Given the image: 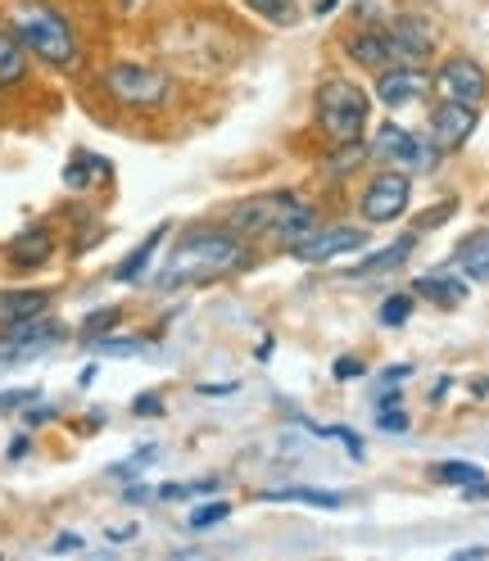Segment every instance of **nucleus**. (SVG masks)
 <instances>
[{"mask_svg":"<svg viewBox=\"0 0 489 561\" xmlns=\"http://www.w3.org/2000/svg\"><path fill=\"white\" fill-rule=\"evenodd\" d=\"M10 32L27 46L32 59H42L46 68H59V73H73L82 64V46H78V32L68 23V14L50 0H19Z\"/></svg>","mask_w":489,"mask_h":561,"instance_id":"obj_1","label":"nucleus"},{"mask_svg":"<svg viewBox=\"0 0 489 561\" xmlns=\"http://www.w3.org/2000/svg\"><path fill=\"white\" fill-rule=\"evenodd\" d=\"M312 227H318V208L304 204L295 191H276V195H254L231 208V231L244 240H282L299 244Z\"/></svg>","mask_w":489,"mask_h":561,"instance_id":"obj_2","label":"nucleus"},{"mask_svg":"<svg viewBox=\"0 0 489 561\" xmlns=\"http://www.w3.org/2000/svg\"><path fill=\"white\" fill-rule=\"evenodd\" d=\"M318 127L327 131L331 146H344V140H363L367 118H372V100L359 82L349 78H327L318 87Z\"/></svg>","mask_w":489,"mask_h":561,"instance_id":"obj_3","label":"nucleus"},{"mask_svg":"<svg viewBox=\"0 0 489 561\" xmlns=\"http://www.w3.org/2000/svg\"><path fill=\"white\" fill-rule=\"evenodd\" d=\"M240 263V236L236 231H191L178 240L172 250V263L163 267V286H178L186 276H200V272H227Z\"/></svg>","mask_w":489,"mask_h":561,"instance_id":"obj_4","label":"nucleus"},{"mask_svg":"<svg viewBox=\"0 0 489 561\" xmlns=\"http://www.w3.org/2000/svg\"><path fill=\"white\" fill-rule=\"evenodd\" d=\"M100 87L110 100H118L123 110H163V104L172 100V78L159 73V68H150V64H132V59L104 68Z\"/></svg>","mask_w":489,"mask_h":561,"instance_id":"obj_5","label":"nucleus"},{"mask_svg":"<svg viewBox=\"0 0 489 561\" xmlns=\"http://www.w3.org/2000/svg\"><path fill=\"white\" fill-rule=\"evenodd\" d=\"M408 199H412L408 172L386 168V172H376V178L363 186V195H359V214H363V222L386 227V222H399V218L408 214Z\"/></svg>","mask_w":489,"mask_h":561,"instance_id":"obj_6","label":"nucleus"},{"mask_svg":"<svg viewBox=\"0 0 489 561\" xmlns=\"http://www.w3.org/2000/svg\"><path fill=\"white\" fill-rule=\"evenodd\" d=\"M363 244H367V231H363V227L340 222V227H327V231L312 227L299 244H291V254H295L299 263H331V259H340V254L363 250Z\"/></svg>","mask_w":489,"mask_h":561,"instance_id":"obj_7","label":"nucleus"},{"mask_svg":"<svg viewBox=\"0 0 489 561\" xmlns=\"http://www.w3.org/2000/svg\"><path fill=\"white\" fill-rule=\"evenodd\" d=\"M372 150L386 159V163H403V168H412V172L435 168V150L427 146L422 136H412L408 127H399V123H380V127H376V140H372Z\"/></svg>","mask_w":489,"mask_h":561,"instance_id":"obj_8","label":"nucleus"},{"mask_svg":"<svg viewBox=\"0 0 489 561\" xmlns=\"http://www.w3.org/2000/svg\"><path fill=\"white\" fill-rule=\"evenodd\" d=\"M435 91H440L444 100L480 104V100L489 95V73H485V68H480L476 59L453 55V59H444V64H440V73H435Z\"/></svg>","mask_w":489,"mask_h":561,"instance_id":"obj_9","label":"nucleus"},{"mask_svg":"<svg viewBox=\"0 0 489 561\" xmlns=\"http://www.w3.org/2000/svg\"><path fill=\"white\" fill-rule=\"evenodd\" d=\"M476 104H463V100H440L435 114H431V146L435 150H463L471 131H476Z\"/></svg>","mask_w":489,"mask_h":561,"instance_id":"obj_10","label":"nucleus"},{"mask_svg":"<svg viewBox=\"0 0 489 561\" xmlns=\"http://www.w3.org/2000/svg\"><path fill=\"white\" fill-rule=\"evenodd\" d=\"M427 91H431V78L412 64H390V68H380V78H376V100L386 104V110H403V104L422 100Z\"/></svg>","mask_w":489,"mask_h":561,"instance_id":"obj_11","label":"nucleus"},{"mask_svg":"<svg viewBox=\"0 0 489 561\" xmlns=\"http://www.w3.org/2000/svg\"><path fill=\"white\" fill-rule=\"evenodd\" d=\"M55 340H64V322H55V318H32V322H23V327L0 331V354H5V358L42 354V348H50Z\"/></svg>","mask_w":489,"mask_h":561,"instance_id":"obj_12","label":"nucleus"},{"mask_svg":"<svg viewBox=\"0 0 489 561\" xmlns=\"http://www.w3.org/2000/svg\"><path fill=\"white\" fill-rule=\"evenodd\" d=\"M55 304V290L46 286H19V290H0V331L23 327L32 318H46Z\"/></svg>","mask_w":489,"mask_h":561,"instance_id":"obj_13","label":"nucleus"},{"mask_svg":"<svg viewBox=\"0 0 489 561\" xmlns=\"http://www.w3.org/2000/svg\"><path fill=\"white\" fill-rule=\"evenodd\" d=\"M344 50H349V59H354L359 68H390L395 59H399V46H395V37L386 27H372V32H354V37L344 42Z\"/></svg>","mask_w":489,"mask_h":561,"instance_id":"obj_14","label":"nucleus"},{"mask_svg":"<svg viewBox=\"0 0 489 561\" xmlns=\"http://www.w3.org/2000/svg\"><path fill=\"white\" fill-rule=\"evenodd\" d=\"M5 254H10V263L23 267V272L42 267V263L55 254V231H50V227H27V231H19V236L10 240Z\"/></svg>","mask_w":489,"mask_h":561,"instance_id":"obj_15","label":"nucleus"},{"mask_svg":"<svg viewBox=\"0 0 489 561\" xmlns=\"http://www.w3.org/2000/svg\"><path fill=\"white\" fill-rule=\"evenodd\" d=\"M417 299H431L435 308H458L467 299V280L458 272H431V276H417Z\"/></svg>","mask_w":489,"mask_h":561,"instance_id":"obj_16","label":"nucleus"},{"mask_svg":"<svg viewBox=\"0 0 489 561\" xmlns=\"http://www.w3.org/2000/svg\"><path fill=\"white\" fill-rule=\"evenodd\" d=\"M390 37H395V46H399V59H422L427 50H431V27L417 19V14H399L395 19V27H390Z\"/></svg>","mask_w":489,"mask_h":561,"instance_id":"obj_17","label":"nucleus"},{"mask_svg":"<svg viewBox=\"0 0 489 561\" xmlns=\"http://www.w3.org/2000/svg\"><path fill=\"white\" fill-rule=\"evenodd\" d=\"M163 236H168V227H155L141 244H136V250L114 267V280H118V286H132V280H141L146 276V267L155 263V254H159V244H163Z\"/></svg>","mask_w":489,"mask_h":561,"instance_id":"obj_18","label":"nucleus"},{"mask_svg":"<svg viewBox=\"0 0 489 561\" xmlns=\"http://www.w3.org/2000/svg\"><path fill=\"white\" fill-rule=\"evenodd\" d=\"M27 82V46L14 32H0V91Z\"/></svg>","mask_w":489,"mask_h":561,"instance_id":"obj_19","label":"nucleus"},{"mask_svg":"<svg viewBox=\"0 0 489 561\" xmlns=\"http://www.w3.org/2000/svg\"><path fill=\"white\" fill-rule=\"evenodd\" d=\"M412 244H417V231L412 236H399L390 250H376V254H367L363 263H354L349 267V276H376V272H390V267H399L408 254H412Z\"/></svg>","mask_w":489,"mask_h":561,"instance_id":"obj_20","label":"nucleus"},{"mask_svg":"<svg viewBox=\"0 0 489 561\" xmlns=\"http://www.w3.org/2000/svg\"><path fill=\"white\" fill-rule=\"evenodd\" d=\"M263 503H304V507H327V512L344 507V499L331 494V489H263Z\"/></svg>","mask_w":489,"mask_h":561,"instance_id":"obj_21","label":"nucleus"},{"mask_svg":"<svg viewBox=\"0 0 489 561\" xmlns=\"http://www.w3.org/2000/svg\"><path fill=\"white\" fill-rule=\"evenodd\" d=\"M95 178H110V159H100V154H73L68 159V168H64V186L68 191H87Z\"/></svg>","mask_w":489,"mask_h":561,"instance_id":"obj_22","label":"nucleus"},{"mask_svg":"<svg viewBox=\"0 0 489 561\" xmlns=\"http://www.w3.org/2000/svg\"><path fill=\"white\" fill-rule=\"evenodd\" d=\"M453 263H458L467 276L476 280H489V231H476L458 244V254H453Z\"/></svg>","mask_w":489,"mask_h":561,"instance_id":"obj_23","label":"nucleus"},{"mask_svg":"<svg viewBox=\"0 0 489 561\" xmlns=\"http://www.w3.org/2000/svg\"><path fill=\"white\" fill-rule=\"evenodd\" d=\"M363 159H367V146H363V140H344V146L331 150V172H336V178H344V172H354Z\"/></svg>","mask_w":489,"mask_h":561,"instance_id":"obj_24","label":"nucleus"},{"mask_svg":"<svg viewBox=\"0 0 489 561\" xmlns=\"http://www.w3.org/2000/svg\"><path fill=\"white\" fill-rule=\"evenodd\" d=\"M431 476H435L440 484H463V489H467V484H476V480H485V471H480V467H471V462H440Z\"/></svg>","mask_w":489,"mask_h":561,"instance_id":"obj_25","label":"nucleus"},{"mask_svg":"<svg viewBox=\"0 0 489 561\" xmlns=\"http://www.w3.org/2000/svg\"><path fill=\"white\" fill-rule=\"evenodd\" d=\"M118 318H123V312H118V308H95V312H87V318H82V340H95V335H110V331L118 327Z\"/></svg>","mask_w":489,"mask_h":561,"instance_id":"obj_26","label":"nucleus"},{"mask_svg":"<svg viewBox=\"0 0 489 561\" xmlns=\"http://www.w3.org/2000/svg\"><path fill=\"white\" fill-rule=\"evenodd\" d=\"M87 348H91V354H104V358H127V354H136V348H141V340H118V335H95V340H87Z\"/></svg>","mask_w":489,"mask_h":561,"instance_id":"obj_27","label":"nucleus"},{"mask_svg":"<svg viewBox=\"0 0 489 561\" xmlns=\"http://www.w3.org/2000/svg\"><path fill=\"white\" fill-rule=\"evenodd\" d=\"M376 426H380V431H390V435H403V431H408V412L399 408V399H380V408H376Z\"/></svg>","mask_w":489,"mask_h":561,"instance_id":"obj_28","label":"nucleus"},{"mask_svg":"<svg viewBox=\"0 0 489 561\" xmlns=\"http://www.w3.org/2000/svg\"><path fill=\"white\" fill-rule=\"evenodd\" d=\"M412 318V295H390L380 304V327H403Z\"/></svg>","mask_w":489,"mask_h":561,"instance_id":"obj_29","label":"nucleus"},{"mask_svg":"<svg viewBox=\"0 0 489 561\" xmlns=\"http://www.w3.org/2000/svg\"><path fill=\"white\" fill-rule=\"evenodd\" d=\"M218 480H195V484H163L159 499L163 503H178V499H195V494H214Z\"/></svg>","mask_w":489,"mask_h":561,"instance_id":"obj_30","label":"nucleus"},{"mask_svg":"<svg viewBox=\"0 0 489 561\" xmlns=\"http://www.w3.org/2000/svg\"><path fill=\"white\" fill-rule=\"evenodd\" d=\"M227 516H231V503H208V507H195L186 525H191V530H214V525L227 520Z\"/></svg>","mask_w":489,"mask_h":561,"instance_id":"obj_31","label":"nucleus"},{"mask_svg":"<svg viewBox=\"0 0 489 561\" xmlns=\"http://www.w3.org/2000/svg\"><path fill=\"white\" fill-rule=\"evenodd\" d=\"M244 5H254L272 23H291V0H244Z\"/></svg>","mask_w":489,"mask_h":561,"instance_id":"obj_32","label":"nucleus"},{"mask_svg":"<svg viewBox=\"0 0 489 561\" xmlns=\"http://www.w3.org/2000/svg\"><path fill=\"white\" fill-rule=\"evenodd\" d=\"M27 403H37V390H0V416H5V412H23Z\"/></svg>","mask_w":489,"mask_h":561,"instance_id":"obj_33","label":"nucleus"},{"mask_svg":"<svg viewBox=\"0 0 489 561\" xmlns=\"http://www.w3.org/2000/svg\"><path fill=\"white\" fill-rule=\"evenodd\" d=\"M453 208H458V204H453V199H448V204H440V208H431V214H422V218H417V236H422L427 227H440L444 218H453Z\"/></svg>","mask_w":489,"mask_h":561,"instance_id":"obj_34","label":"nucleus"},{"mask_svg":"<svg viewBox=\"0 0 489 561\" xmlns=\"http://www.w3.org/2000/svg\"><path fill=\"white\" fill-rule=\"evenodd\" d=\"M322 435H331V439H340V444L349 448V458H363V439H359L354 431H344V426H331V431H322Z\"/></svg>","mask_w":489,"mask_h":561,"instance_id":"obj_35","label":"nucleus"},{"mask_svg":"<svg viewBox=\"0 0 489 561\" xmlns=\"http://www.w3.org/2000/svg\"><path fill=\"white\" fill-rule=\"evenodd\" d=\"M146 462H155V448H141L132 462H118V467H114V476H136V471H141Z\"/></svg>","mask_w":489,"mask_h":561,"instance_id":"obj_36","label":"nucleus"},{"mask_svg":"<svg viewBox=\"0 0 489 561\" xmlns=\"http://www.w3.org/2000/svg\"><path fill=\"white\" fill-rule=\"evenodd\" d=\"M367 367H363V358H336V367H331V376L336 380H349V376H363Z\"/></svg>","mask_w":489,"mask_h":561,"instance_id":"obj_37","label":"nucleus"},{"mask_svg":"<svg viewBox=\"0 0 489 561\" xmlns=\"http://www.w3.org/2000/svg\"><path fill=\"white\" fill-rule=\"evenodd\" d=\"M132 412H136V416H159V412H163V399H159V394H141V399L132 403Z\"/></svg>","mask_w":489,"mask_h":561,"instance_id":"obj_38","label":"nucleus"},{"mask_svg":"<svg viewBox=\"0 0 489 561\" xmlns=\"http://www.w3.org/2000/svg\"><path fill=\"white\" fill-rule=\"evenodd\" d=\"M78 548H82L78 535H59V539H50V552H78Z\"/></svg>","mask_w":489,"mask_h":561,"instance_id":"obj_39","label":"nucleus"},{"mask_svg":"<svg viewBox=\"0 0 489 561\" xmlns=\"http://www.w3.org/2000/svg\"><path fill=\"white\" fill-rule=\"evenodd\" d=\"M146 499H150L146 484H127V489H123V503H146Z\"/></svg>","mask_w":489,"mask_h":561,"instance_id":"obj_40","label":"nucleus"},{"mask_svg":"<svg viewBox=\"0 0 489 561\" xmlns=\"http://www.w3.org/2000/svg\"><path fill=\"white\" fill-rule=\"evenodd\" d=\"M27 448H32V439H27V435H19V439L10 444V453H5V458H10V462H19V458H27Z\"/></svg>","mask_w":489,"mask_h":561,"instance_id":"obj_41","label":"nucleus"},{"mask_svg":"<svg viewBox=\"0 0 489 561\" xmlns=\"http://www.w3.org/2000/svg\"><path fill=\"white\" fill-rule=\"evenodd\" d=\"M136 535H141L136 525H114V530H110V539H114V543H127V539H136Z\"/></svg>","mask_w":489,"mask_h":561,"instance_id":"obj_42","label":"nucleus"},{"mask_svg":"<svg viewBox=\"0 0 489 561\" xmlns=\"http://www.w3.org/2000/svg\"><path fill=\"white\" fill-rule=\"evenodd\" d=\"M453 557H458V561H467V557H489V548H458Z\"/></svg>","mask_w":489,"mask_h":561,"instance_id":"obj_43","label":"nucleus"},{"mask_svg":"<svg viewBox=\"0 0 489 561\" xmlns=\"http://www.w3.org/2000/svg\"><path fill=\"white\" fill-rule=\"evenodd\" d=\"M408 371H412V367H390V371H386V380H390V385H399Z\"/></svg>","mask_w":489,"mask_h":561,"instance_id":"obj_44","label":"nucleus"},{"mask_svg":"<svg viewBox=\"0 0 489 561\" xmlns=\"http://www.w3.org/2000/svg\"><path fill=\"white\" fill-rule=\"evenodd\" d=\"M123 5H132V0H123Z\"/></svg>","mask_w":489,"mask_h":561,"instance_id":"obj_45","label":"nucleus"}]
</instances>
